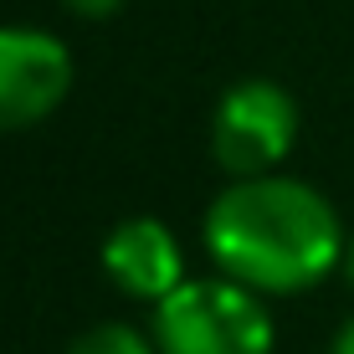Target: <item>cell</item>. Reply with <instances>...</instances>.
<instances>
[{
	"mask_svg": "<svg viewBox=\"0 0 354 354\" xmlns=\"http://www.w3.org/2000/svg\"><path fill=\"white\" fill-rule=\"evenodd\" d=\"M205 252L221 267V277L283 298L324 283L344 262L349 241L339 211L313 185L292 175L236 180L205 211Z\"/></svg>",
	"mask_w": 354,
	"mask_h": 354,
	"instance_id": "obj_1",
	"label": "cell"
},
{
	"mask_svg": "<svg viewBox=\"0 0 354 354\" xmlns=\"http://www.w3.org/2000/svg\"><path fill=\"white\" fill-rule=\"evenodd\" d=\"M160 354H272V319L262 292L231 277H195L154 308Z\"/></svg>",
	"mask_w": 354,
	"mask_h": 354,
	"instance_id": "obj_2",
	"label": "cell"
},
{
	"mask_svg": "<svg viewBox=\"0 0 354 354\" xmlns=\"http://www.w3.org/2000/svg\"><path fill=\"white\" fill-rule=\"evenodd\" d=\"M298 144V103L272 77L231 82L211 118V154L231 180L277 175V165Z\"/></svg>",
	"mask_w": 354,
	"mask_h": 354,
	"instance_id": "obj_3",
	"label": "cell"
},
{
	"mask_svg": "<svg viewBox=\"0 0 354 354\" xmlns=\"http://www.w3.org/2000/svg\"><path fill=\"white\" fill-rule=\"evenodd\" d=\"M72 52L41 26H0V133L36 129L67 103Z\"/></svg>",
	"mask_w": 354,
	"mask_h": 354,
	"instance_id": "obj_4",
	"label": "cell"
},
{
	"mask_svg": "<svg viewBox=\"0 0 354 354\" xmlns=\"http://www.w3.org/2000/svg\"><path fill=\"white\" fill-rule=\"evenodd\" d=\"M103 272L118 283V292H129L139 303H154V308H160L169 292H180L190 283L175 231L165 221H154V216H129V221H118L108 231Z\"/></svg>",
	"mask_w": 354,
	"mask_h": 354,
	"instance_id": "obj_5",
	"label": "cell"
},
{
	"mask_svg": "<svg viewBox=\"0 0 354 354\" xmlns=\"http://www.w3.org/2000/svg\"><path fill=\"white\" fill-rule=\"evenodd\" d=\"M67 354H160V349H154V339H144L129 324H97V328L72 339Z\"/></svg>",
	"mask_w": 354,
	"mask_h": 354,
	"instance_id": "obj_6",
	"label": "cell"
},
{
	"mask_svg": "<svg viewBox=\"0 0 354 354\" xmlns=\"http://www.w3.org/2000/svg\"><path fill=\"white\" fill-rule=\"evenodd\" d=\"M62 6L82 21H108L113 10H124V0H62Z\"/></svg>",
	"mask_w": 354,
	"mask_h": 354,
	"instance_id": "obj_7",
	"label": "cell"
},
{
	"mask_svg": "<svg viewBox=\"0 0 354 354\" xmlns=\"http://www.w3.org/2000/svg\"><path fill=\"white\" fill-rule=\"evenodd\" d=\"M334 354H354V319L339 328V339H334Z\"/></svg>",
	"mask_w": 354,
	"mask_h": 354,
	"instance_id": "obj_8",
	"label": "cell"
},
{
	"mask_svg": "<svg viewBox=\"0 0 354 354\" xmlns=\"http://www.w3.org/2000/svg\"><path fill=\"white\" fill-rule=\"evenodd\" d=\"M344 272H349V283H354V236H349V252H344Z\"/></svg>",
	"mask_w": 354,
	"mask_h": 354,
	"instance_id": "obj_9",
	"label": "cell"
}]
</instances>
